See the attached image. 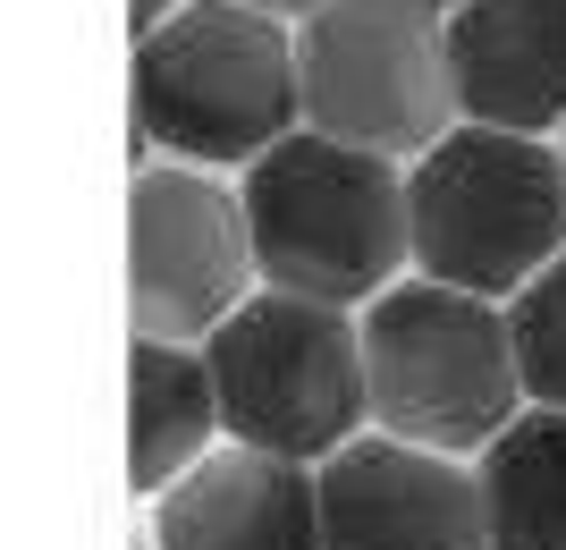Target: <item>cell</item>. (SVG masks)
<instances>
[{
  "label": "cell",
  "mask_w": 566,
  "mask_h": 550,
  "mask_svg": "<svg viewBox=\"0 0 566 550\" xmlns=\"http://www.w3.org/2000/svg\"><path fill=\"white\" fill-rule=\"evenodd\" d=\"M237 195H245L254 271L271 280V297L347 313L355 297H389L398 263L415 255L406 169L338 136H313V127H296L280 153H262Z\"/></svg>",
  "instance_id": "obj_1"
},
{
  "label": "cell",
  "mask_w": 566,
  "mask_h": 550,
  "mask_svg": "<svg viewBox=\"0 0 566 550\" xmlns=\"http://www.w3.org/2000/svg\"><path fill=\"white\" fill-rule=\"evenodd\" d=\"M305 127L296 34L237 0H187L136 43V136L212 169H254Z\"/></svg>",
  "instance_id": "obj_2"
},
{
  "label": "cell",
  "mask_w": 566,
  "mask_h": 550,
  "mask_svg": "<svg viewBox=\"0 0 566 550\" xmlns=\"http://www.w3.org/2000/svg\"><path fill=\"white\" fill-rule=\"evenodd\" d=\"M406 229L415 280L516 305L566 255V153L542 136L457 127L406 169Z\"/></svg>",
  "instance_id": "obj_3"
},
{
  "label": "cell",
  "mask_w": 566,
  "mask_h": 550,
  "mask_svg": "<svg viewBox=\"0 0 566 550\" xmlns=\"http://www.w3.org/2000/svg\"><path fill=\"white\" fill-rule=\"evenodd\" d=\"M364 373H373V424L440 457L491 449L524 415L507 305L440 280H398L364 305Z\"/></svg>",
  "instance_id": "obj_4"
},
{
  "label": "cell",
  "mask_w": 566,
  "mask_h": 550,
  "mask_svg": "<svg viewBox=\"0 0 566 550\" xmlns=\"http://www.w3.org/2000/svg\"><path fill=\"white\" fill-rule=\"evenodd\" d=\"M203 364L220 390V432L237 449L287 457V466H331L338 449H355L373 415L364 322H347L338 305L254 297L237 322L212 331Z\"/></svg>",
  "instance_id": "obj_5"
},
{
  "label": "cell",
  "mask_w": 566,
  "mask_h": 550,
  "mask_svg": "<svg viewBox=\"0 0 566 550\" xmlns=\"http://www.w3.org/2000/svg\"><path fill=\"white\" fill-rule=\"evenodd\" d=\"M296 76H305V127L355 153L423 162L457 136V76H449V18L423 0H331L296 25Z\"/></svg>",
  "instance_id": "obj_6"
},
{
  "label": "cell",
  "mask_w": 566,
  "mask_h": 550,
  "mask_svg": "<svg viewBox=\"0 0 566 550\" xmlns=\"http://www.w3.org/2000/svg\"><path fill=\"white\" fill-rule=\"evenodd\" d=\"M254 229L245 195H229L203 169H136L127 187V297H136V339L212 347L220 322L254 305Z\"/></svg>",
  "instance_id": "obj_7"
},
{
  "label": "cell",
  "mask_w": 566,
  "mask_h": 550,
  "mask_svg": "<svg viewBox=\"0 0 566 550\" xmlns=\"http://www.w3.org/2000/svg\"><path fill=\"white\" fill-rule=\"evenodd\" d=\"M322 533L331 550H491L482 482L415 440H355L322 466Z\"/></svg>",
  "instance_id": "obj_8"
},
{
  "label": "cell",
  "mask_w": 566,
  "mask_h": 550,
  "mask_svg": "<svg viewBox=\"0 0 566 550\" xmlns=\"http://www.w3.org/2000/svg\"><path fill=\"white\" fill-rule=\"evenodd\" d=\"M457 120L499 136L566 127V0H465L449 18Z\"/></svg>",
  "instance_id": "obj_9"
},
{
  "label": "cell",
  "mask_w": 566,
  "mask_h": 550,
  "mask_svg": "<svg viewBox=\"0 0 566 550\" xmlns=\"http://www.w3.org/2000/svg\"><path fill=\"white\" fill-rule=\"evenodd\" d=\"M161 550H331L322 466L262 449H212L161 500Z\"/></svg>",
  "instance_id": "obj_10"
},
{
  "label": "cell",
  "mask_w": 566,
  "mask_h": 550,
  "mask_svg": "<svg viewBox=\"0 0 566 550\" xmlns=\"http://www.w3.org/2000/svg\"><path fill=\"white\" fill-rule=\"evenodd\" d=\"M212 432H220L212 364L195 347H169V339H136V356H127V482L169 500L212 457Z\"/></svg>",
  "instance_id": "obj_11"
},
{
  "label": "cell",
  "mask_w": 566,
  "mask_h": 550,
  "mask_svg": "<svg viewBox=\"0 0 566 550\" xmlns=\"http://www.w3.org/2000/svg\"><path fill=\"white\" fill-rule=\"evenodd\" d=\"M482 517L491 550H566V415L524 407L482 449Z\"/></svg>",
  "instance_id": "obj_12"
},
{
  "label": "cell",
  "mask_w": 566,
  "mask_h": 550,
  "mask_svg": "<svg viewBox=\"0 0 566 550\" xmlns=\"http://www.w3.org/2000/svg\"><path fill=\"white\" fill-rule=\"evenodd\" d=\"M507 331H516V373H524V398L533 407H558L566 415V255L507 305Z\"/></svg>",
  "instance_id": "obj_13"
},
{
  "label": "cell",
  "mask_w": 566,
  "mask_h": 550,
  "mask_svg": "<svg viewBox=\"0 0 566 550\" xmlns=\"http://www.w3.org/2000/svg\"><path fill=\"white\" fill-rule=\"evenodd\" d=\"M178 9H187V0H127V25H136V43H144V34H161Z\"/></svg>",
  "instance_id": "obj_14"
},
{
  "label": "cell",
  "mask_w": 566,
  "mask_h": 550,
  "mask_svg": "<svg viewBox=\"0 0 566 550\" xmlns=\"http://www.w3.org/2000/svg\"><path fill=\"white\" fill-rule=\"evenodd\" d=\"M237 9H262V18H322L331 0H237Z\"/></svg>",
  "instance_id": "obj_15"
},
{
  "label": "cell",
  "mask_w": 566,
  "mask_h": 550,
  "mask_svg": "<svg viewBox=\"0 0 566 550\" xmlns=\"http://www.w3.org/2000/svg\"><path fill=\"white\" fill-rule=\"evenodd\" d=\"M423 9H440V18H457V9H465V0H423Z\"/></svg>",
  "instance_id": "obj_16"
},
{
  "label": "cell",
  "mask_w": 566,
  "mask_h": 550,
  "mask_svg": "<svg viewBox=\"0 0 566 550\" xmlns=\"http://www.w3.org/2000/svg\"><path fill=\"white\" fill-rule=\"evenodd\" d=\"M558 153H566V136H558Z\"/></svg>",
  "instance_id": "obj_17"
}]
</instances>
